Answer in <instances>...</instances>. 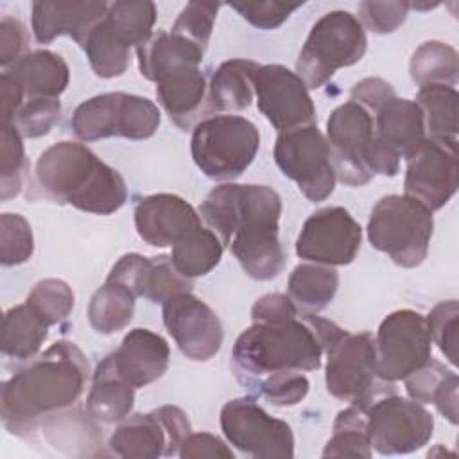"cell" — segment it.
Returning a JSON list of instances; mask_svg holds the SVG:
<instances>
[{
  "label": "cell",
  "mask_w": 459,
  "mask_h": 459,
  "mask_svg": "<svg viewBox=\"0 0 459 459\" xmlns=\"http://www.w3.org/2000/svg\"><path fill=\"white\" fill-rule=\"evenodd\" d=\"M199 215L247 276L265 281L281 273L285 251L278 238L281 197L276 190L228 181L208 192Z\"/></svg>",
  "instance_id": "6da1fadb"
},
{
  "label": "cell",
  "mask_w": 459,
  "mask_h": 459,
  "mask_svg": "<svg viewBox=\"0 0 459 459\" xmlns=\"http://www.w3.org/2000/svg\"><path fill=\"white\" fill-rule=\"evenodd\" d=\"M88 360L75 342L57 341L29 360L0 389V416L18 437H30L45 418L75 405L88 378Z\"/></svg>",
  "instance_id": "7a4b0ae2"
},
{
  "label": "cell",
  "mask_w": 459,
  "mask_h": 459,
  "mask_svg": "<svg viewBox=\"0 0 459 459\" xmlns=\"http://www.w3.org/2000/svg\"><path fill=\"white\" fill-rule=\"evenodd\" d=\"M36 181L47 197L95 215H109L127 201L118 170L99 160L84 143L57 142L36 161Z\"/></svg>",
  "instance_id": "3957f363"
},
{
  "label": "cell",
  "mask_w": 459,
  "mask_h": 459,
  "mask_svg": "<svg viewBox=\"0 0 459 459\" xmlns=\"http://www.w3.org/2000/svg\"><path fill=\"white\" fill-rule=\"evenodd\" d=\"M323 355L319 337L303 317L253 323L233 344V368L240 382L255 385L271 375L319 369Z\"/></svg>",
  "instance_id": "277c9868"
},
{
  "label": "cell",
  "mask_w": 459,
  "mask_h": 459,
  "mask_svg": "<svg viewBox=\"0 0 459 459\" xmlns=\"http://www.w3.org/2000/svg\"><path fill=\"white\" fill-rule=\"evenodd\" d=\"M368 240L400 267H418L429 253L434 217L409 195H385L369 213Z\"/></svg>",
  "instance_id": "5b68a950"
},
{
  "label": "cell",
  "mask_w": 459,
  "mask_h": 459,
  "mask_svg": "<svg viewBox=\"0 0 459 459\" xmlns=\"http://www.w3.org/2000/svg\"><path fill=\"white\" fill-rule=\"evenodd\" d=\"M368 38L359 18L348 11H330L310 29L296 61V74L308 90L328 82L339 68L360 61Z\"/></svg>",
  "instance_id": "8992f818"
},
{
  "label": "cell",
  "mask_w": 459,
  "mask_h": 459,
  "mask_svg": "<svg viewBox=\"0 0 459 459\" xmlns=\"http://www.w3.org/2000/svg\"><path fill=\"white\" fill-rule=\"evenodd\" d=\"M260 149L256 126L238 115H212L195 124L190 152L210 179L231 181L255 160Z\"/></svg>",
  "instance_id": "52a82bcc"
},
{
  "label": "cell",
  "mask_w": 459,
  "mask_h": 459,
  "mask_svg": "<svg viewBox=\"0 0 459 459\" xmlns=\"http://www.w3.org/2000/svg\"><path fill=\"white\" fill-rule=\"evenodd\" d=\"M366 403V430L371 448L382 455L411 454L432 436L434 418L423 403L402 398L391 382L362 398Z\"/></svg>",
  "instance_id": "ba28073f"
},
{
  "label": "cell",
  "mask_w": 459,
  "mask_h": 459,
  "mask_svg": "<svg viewBox=\"0 0 459 459\" xmlns=\"http://www.w3.org/2000/svg\"><path fill=\"white\" fill-rule=\"evenodd\" d=\"M161 122L158 106L147 97L109 91L81 102L72 115L74 134L82 142L109 136L151 138Z\"/></svg>",
  "instance_id": "9c48e42d"
},
{
  "label": "cell",
  "mask_w": 459,
  "mask_h": 459,
  "mask_svg": "<svg viewBox=\"0 0 459 459\" xmlns=\"http://www.w3.org/2000/svg\"><path fill=\"white\" fill-rule=\"evenodd\" d=\"M274 161L285 178L312 203L325 201L335 188V169L326 136L316 124L278 133Z\"/></svg>",
  "instance_id": "30bf717a"
},
{
  "label": "cell",
  "mask_w": 459,
  "mask_h": 459,
  "mask_svg": "<svg viewBox=\"0 0 459 459\" xmlns=\"http://www.w3.org/2000/svg\"><path fill=\"white\" fill-rule=\"evenodd\" d=\"M221 429L230 445L256 459H290L294 434L287 421L269 416L253 398H233L221 409Z\"/></svg>",
  "instance_id": "8fae6325"
},
{
  "label": "cell",
  "mask_w": 459,
  "mask_h": 459,
  "mask_svg": "<svg viewBox=\"0 0 459 459\" xmlns=\"http://www.w3.org/2000/svg\"><path fill=\"white\" fill-rule=\"evenodd\" d=\"M432 339L427 319L416 310L391 312L375 337L377 377L385 382L403 380L430 360Z\"/></svg>",
  "instance_id": "7c38bea8"
},
{
  "label": "cell",
  "mask_w": 459,
  "mask_h": 459,
  "mask_svg": "<svg viewBox=\"0 0 459 459\" xmlns=\"http://www.w3.org/2000/svg\"><path fill=\"white\" fill-rule=\"evenodd\" d=\"M326 140L335 176L344 185L362 186L373 179L366 154L375 140V120L366 108L353 100L337 106L326 120Z\"/></svg>",
  "instance_id": "4fadbf2b"
},
{
  "label": "cell",
  "mask_w": 459,
  "mask_h": 459,
  "mask_svg": "<svg viewBox=\"0 0 459 459\" xmlns=\"http://www.w3.org/2000/svg\"><path fill=\"white\" fill-rule=\"evenodd\" d=\"M325 355L326 391L337 400L351 403L387 384L377 377L375 337L369 332H346Z\"/></svg>",
  "instance_id": "5bb4252c"
},
{
  "label": "cell",
  "mask_w": 459,
  "mask_h": 459,
  "mask_svg": "<svg viewBox=\"0 0 459 459\" xmlns=\"http://www.w3.org/2000/svg\"><path fill=\"white\" fill-rule=\"evenodd\" d=\"M405 169V195L436 212L457 192V140L427 138L409 158Z\"/></svg>",
  "instance_id": "9a60e30c"
},
{
  "label": "cell",
  "mask_w": 459,
  "mask_h": 459,
  "mask_svg": "<svg viewBox=\"0 0 459 459\" xmlns=\"http://www.w3.org/2000/svg\"><path fill=\"white\" fill-rule=\"evenodd\" d=\"M362 240V228L342 206L314 212L301 226L296 255L323 265H348L355 260Z\"/></svg>",
  "instance_id": "2e32d148"
},
{
  "label": "cell",
  "mask_w": 459,
  "mask_h": 459,
  "mask_svg": "<svg viewBox=\"0 0 459 459\" xmlns=\"http://www.w3.org/2000/svg\"><path fill=\"white\" fill-rule=\"evenodd\" d=\"M255 99L262 115L285 133L316 124V106L301 77L283 65H260L255 75Z\"/></svg>",
  "instance_id": "e0dca14e"
},
{
  "label": "cell",
  "mask_w": 459,
  "mask_h": 459,
  "mask_svg": "<svg viewBox=\"0 0 459 459\" xmlns=\"http://www.w3.org/2000/svg\"><path fill=\"white\" fill-rule=\"evenodd\" d=\"M167 332L185 357L204 362L222 346L224 332L217 314L192 292H179L161 303Z\"/></svg>",
  "instance_id": "ac0fdd59"
},
{
  "label": "cell",
  "mask_w": 459,
  "mask_h": 459,
  "mask_svg": "<svg viewBox=\"0 0 459 459\" xmlns=\"http://www.w3.org/2000/svg\"><path fill=\"white\" fill-rule=\"evenodd\" d=\"M156 82V97L170 120L181 129H190L204 115L212 113L208 99V82L194 63H178L163 70Z\"/></svg>",
  "instance_id": "d6986e66"
},
{
  "label": "cell",
  "mask_w": 459,
  "mask_h": 459,
  "mask_svg": "<svg viewBox=\"0 0 459 459\" xmlns=\"http://www.w3.org/2000/svg\"><path fill=\"white\" fill-rule=\"evenodd\" d=\"M201 215L174 194H152L134 208V226L143 242L154 247L174 246L190 230L201 226Z\"/></svg>",
  "instance_id": "ffe728a7"
},
{
  "label": "cell",
  "mask_w": 459,
  "mask_h": 459,
  "mask_svg": "<svg viewBox=\"0 0 459 459\" xmlns=\"http://www.w3.org/2000/svg\"><path fill=\"white\" fill-rule=\"evenodd\" d=\"M111 357L118 375L138 389L163 377L169 368L170 350L160 333L149 328H133Z\"/></svg>",
  "instance_id": "44dd1931"
},
{
  "label": "cell",
  "mask_w": 459,
  "mask_h": 459,
  "mask_svg": "<svg viewBox=\"0 0 459 459\" xmlns=\"http://www.w3.org/2000/svg\"><path fill=\"white\" fill-rule=\"evenodd\" d=\"M109 2H34L32 32L38 43H50L68 34L77 45L106 14Z\"/></svg>",
  "instance_id": "7402d4cb"
},
{
  "label": "cell",
  "mask_w": 459,
  "mask_h": 459,
  "mask_svg": "<svg viewBox=\"0 0 459 459\" xmlns=\"http://www.w3.org/2000/svg\"><path fill=\"white\" fill-rule=\"evenodd\" d=\"M375 136L400 160H409L427 140L420 106L409 99L387 100L375 113Z\"/></svg>",
  "instance_id": "603a6c76"
},
{
  "label": "cell",
  "mask_w": 459,
  "mask_h": 459,
  "mask_svg": "<svg viewBox=\"0 0 459 459\" xmlns=\"http://www.w3.org/2000/svg\"><path fill=\"white\" fill-rule=\"evenodd\" d=\"M5 72L22 86L25 100L59 99L70 82L66 61L50 50L29 52Z\"/></svg>",
  "instance_id": "cb8c5ba5"
},
{
  "label": "cell",
  "mask_w": 459,
  "mask_h": 459,
  "mask_svg": "<svg viewBox=\"0 0 459 459\" xmlns=\"http://www.w3.org/2000/svg\"><path fill=\"white\" fill-rule=\"evenodd\" d=\"M111 452L124 459H156L170 455L167 430L158 414H131L122 420L108 441Z\"/></svg>",
  "instance_id": "d4e9b609"
},
{
  "label": "cell",
  "mask_w": 459,
  "mask_h": 459,
  "mask_svg": "<svg viewBox=\"0 0 459 459\" xmlns=\"http://www.w3.org/2000/svg\"><path fill=\"white\" fill-rule=\"evenodd\" d=\"M133 403L134 387L118 375L109 353L99 362L93 373L91 389L86 398V412L95 421L117 423L129 416Z\"/></svg>",
  "instance_id": "484cf974"
},
{
  "label": "cell",
  "mask_w": 459,
  "mask_h": 459,
  "mask_svg": "<svg viewBox=\"0 0 459 459\" xmlns=\"http://www.w3.org/2000/svg\"><path fill=\"white\" fill-rule=\"evenodd\" d=\"M258 63L251 59H230L217 66L208 84L212 111H242L255 99V75Z\"/></svg>",
  "instance_id": "4316f807"
},
{
  "label": "cell",
  "mask_w": 459,
  "mask_h": 459,
  "mask_svg": "<svg viewBox=\"0 0 459 459\" xmlns=\"http://www.w3.org/2000/svg\"><path fill=\"white\" fill-rule=\"evenodd\" d=\"M339 287V274L333 267L323 264H299L289 276V298L298 314L312 316L330 305Z\"/></svg>",
  "instance_id": "83f0119b"
},
{
  "label": "cell",
  "mask_w": 459,
  "mask_h": 459,
  "mask_svg": "<svg viewBox=\"0 0 459 459\" xmlns=\"http://www.w3.org/2000/svg\"><path fill=\"white\" fill-rule=\"evenodd\" d=\"M48 328L27 303L9 308L2 319V353L16 360L34 359L48 335Z\"/></svg>",
  "instance_id": "f1b7e54d"
},
{
  "label": "cell",
  "mask_w": 459,
  "mask_h": 459,
  "mask_svg": "<svg viewBox=\"0 0 459 459\" xmlns=\"http://www.w3.org/2000/svg\"><path fill=\"white\" fill-rule=\"evenodd\" d=\"M203 54L204 50L190 39L167 30L152 32V36L136 48L140 74L149 81H154L163 70L178 63L201 65Z\"/></svg>",
  "instance_id": "f546056e"
},
{
  "label": "cell",
  "mask_w": 459,
  "mask_h": 459,
  "mask_svg": "<svg viewBox=\"0 0 459 459\" xmlns=\"http://www.w3.org/2000/svg\"><path fill=\"white\" fill-rule=\"evenodd\" d=\"M90 61L95 75L111 79L122 75L129 66L131 47L120 38V34L102 16L84 36L79 45Z\"/></svg>",
  "instance_id": "4dcf8cb0"
},
{
  "label": "cell",
  "mask_w": 459,
  "mask_h": 459,
  "mask_svg": "<svg viewBox=\"0 0 459 459\" xmlns=\"http://www.w3.org/2000/svg\"><path fill=\"white\" fill-rule=\"evenodd\" d=\"M222 251L224 246L219 237L201 224L172 246L170 258L183 276L194 280L215 269L222 258Z\"/></svg>",
  "instance_id": "1f68e13d"
},
{
  "label": "cell",
  "mask_w": 459,
  "mask_h": 459,
  "mask_svg": "<svg viewBox=\"0 0 459 459\" xmlns=\"http://www.w3.org/2000/svg\"><path fill=\"white\" fill-rule=\"evenodd\" d=\"M136 296L124 285L106 280L91 296L88 321L99 333L109 335L126 328L134 314Z\"/></svg>",
  "instance_id": "d6a6232c"
},
{
  "label": "cell",
  "mask_w": 459,
  "mask_h": 459,
  "mask_svg": "<svg viewBox=\"0 0 459 459\" xmlns=\"http://www.w3.org/2000/svg\"><path fill=\"white\" fill-rule=\"evenodd\" d=\"M371 445L366 430V403L351 402L333 421V434L325 445L323 457H371Z\"/></svg>",
  "instance_id": "836d02e7"
},
{
  "label": "cell",
  "mask_w": 459,
  "mask_h": 459,
  "mask_svg": "<svg viewBox=\"0 0 459 459\" xmlns=\"http://www.w3.org/2000/svg\"><path fill=\"white\" fill-rule=\"evenodd\" d=\"M409 72L420 88L429 84L455 86L459 56L454 47L443 41H425L412 52Z\"/></svg>",
  "instance_id": "e575fe53"
},
{
  "label": "cell",
  "mask_w": 459,
  "mask_h": 459,
  "mask_svg": "<svg viewBox=\"0 0 459 459\" xmlns=\"http://www.w3.org/2000/svg\"><path fill=\"white\" fill-rule=\"evenodd\" d=\"M457 90L446 84H429L418 90L416 104L423 113L427 138H455Z\"/></svg>",
  "instance_id": "d590c367"
},
{
  "label": "cell",
  "mask_w": 459,
  "mask_h": 459,
  "mask_svg": "<svg viewBox=\"0 0 459 459\" xmlns=\"http://www.w3.org/2000/svg\"><path fill=\"white\" fill-rule=\"evenodd\" d=\"M106 20L129 47H140L152 36L156 5L152 2H109Z\"/></svg>",
  "instance_id": "8d00e7d4"
},
{
  "label": "cell",
  "mask_w": 459,
  "mask_h": 459,
  "mask_svg": "<svg viewBox=\"0 0 459 459\" xmlns=\"http://www.w3.org/2000/svg\"><path fill=\"white\" fill-rule=\"evenodd\" d=\"M74 290L72 287L57 278L39 280L29 292L25 303L48 325H57L65 321L74 308Z\"/></svg>",
  "instance_id": "74e56055"
},
{
  "label": "cell",
  "mask_w": 459,
  "mask_h": 459,
  "mask_svg": "<svg viewBox=\"0 0 459 459\" xmlns=\"http://www.w3.org/2000/svg\"><path fill=\"white\" fill-rule=\"evenodd\" d=\"M27 161L23 136L11 124H2V158H0V197L7 201L20 194Z\"/></svg>",
  "instance_id": "f35d334b"
},
{
  "label": "cell",
  "mask_w": 459,
  "mask_h": 459,
  "mask_svg": "<svg viewBox=\"0 0 459 459\" xmlns=\"http://www.w3.org/2000/svg\"><path fill=\"white\" fill-rule=\"evenodd\" d=\"M34 253L30 224L20 213L0 215V262L5 267L27 262Z\"/></svg>",
  "instance_id": "ab89813d"
},
{
  "label": "cell",
  "mask_w": 459,
  "mask_h": 459,
  "mask_svg": "<svg viewBox=\"0 0 459 459\" xmlns=\"http://www.w3.org/2000/svg\"><path fill=\"white\" fill-rule=\"evenodd\" d=\"M194 287L192 280L183 276L172 258L167 255L151 256V265L143 287V298L151 299L152 303H163L170 296L179 292H190Z\"/></svg>",
  "instance_id": "60d3db41"
},
{
  "label": "cell",
  "mask_w": 459,
  "mask_h": 459,
  "mask_svg": "<svg viewBox=\"0 0 459 459\" xmlns=\"http://www.w3.org/2000/svg\"><path fill=\"white\" fill-rule=\"evenodd\" d=\"M219 9L221 4L217 2H188L176 18L170 32L190 39L204 50L208 47Z\"/></svg>",
  "instance_id": "b9f144b4"
},
{
  "label": "cell",
  "mask_w": 459,
  "mask_h": 459,
  "mask_svg": "<svg viewBox=\"0 0 459 459\" xmlns=\"http://www.w3.org/2000/svg\"><path fill=\"white\" fill-rule=\"evenodd\" d=\"M61 120L59 99H30L14 115V126L23 138H39Z\"/></svg>",
  "instance_id": "7bdbcfd3"
},
{
  "label": "cell",
  "mask_w": 459,
  "mask_h": 459,
  "mask_svg": "<svg viewBox=\"0 0 459 459\" xmlns=\"http://www.w3.org/2000/svg\"><path fill=\"white\" fill-rule=\"evenodd\" d=\"M425 319H427L432 342L437 344V348L448 359V362L455 366L457 364V321H459L457 301L455 299L439 301Z\"/></svg>",
  "instance_id": "ee69618b"
},
{
  "label": "cell",
  "mask_w": 459,
  "mask_h": 459,
  "mask_svg": "<svg viewBox=\"0 0 459 459\" xmlns=\"http://www.w3.org/2000/svg\"><path fill=\"white\" fill-rule=\"evenodd\" d=\"M253 387H256L273 405L287 407L299 403L307 396L310 382L301 373H280L258 380Z\"/></svg>",
  "instance_id": "f6af8a7d"
},
{
  "label": "cell",
  "mask_w": 459,
  "mask_h": 459,
  "mask_svg": "<svg viewBox=\"0 0 459 459\" xmlns=\"http://www.w3.org/2000/svg\"><path fill=\"white\" fill-rule=\"evenodd\" d=\"M407 2H360L359 22L375 34L394 32L407 18Z\"/></svg>",
  "instance_id": "bcb514c9"
},
{
  "label": "cell",
  "mask_w": 459,
  "mask_h": 459,
  "mask_svg": "<svg viewBox=\"0 0 459 459\" xmlns=\"http://www.w3.org/2000/svg\"><path fill=\"white\" fill-rule=\"evenodd\" d=\"M242 18L262 30H273L280 27L301 4L283 2H231L230 4Z\"/></svg>",
  "instance_id": "7dc6e473"
},
{
  "label": "cell",
  "mask_w": 459,
  "mask_h": 459,
  "mask_svg": "<svg viewBox=\"0 0 459 459\" xmlns=\"http://www.w3.org/2000/svg\"><path fill=\"white\" fill-rule=\"evenodd\" d=\"M450 373V369H446L441 362L434 360L430 357V360L427 364H423L420 369H416L414 373H411L409 377H405V391L407 394L420 402V403H432L434 393L439 385V382Z\"/></svg>",
  "instance_id": "c3c4849f"
},
{
  "label": "cell",
  "mask_w": 459,
  "mask_h": 459,
  "mask_svg": "<svg viewBox=\"0 0 459 459\" xmlns=\"http://www.w3.org/2000/svg\"><path fill=\"white\" fill-rule=\"evenodd\" d=\"M151 258L142 256L138 253H129L124 255L109 271L106 280L117 281L124 287H127L136 298L143 296V287L149 273Z\"/></svg>",
  "instance_id": "681fc988"
},
{
  "label": "cell",
  "mask_w": 459,
  "mask_h": 459,
  "mask_svg": "<svg viewBox=\"0 0 459 459\" xmlns=\"http://www.w3.org/2000/svg\"><path fill=\"white\" fill-rule=\"evenodd\" d=\"M29 34L25 25L13 16H4L0 20V65L7 70L16 61H20L27 52Z\"/></svg>",
  "instance_id": "f907efd6"
},
{
  "label": "cell",
  "mask_w": 459,
  "mask_h": 459,
  "mask_svg": "<svg viewBox=\"0 0 459 459\" xmlns=\"http://www.w3.org/2000/svg\"><path fill=\"white\" fill-rule=\"evenodd\" d=\"M183 459H233L231 448L210 432H190L178 452Z\"/></svg>",
  "instance_id": "816d5d0a"
},
{
  "label": "cell",
  "mask_w": 459,
  "mask_h": 459,
  "mask_svg": "<svg viewBox=\"0 0 459 459\" xmlns=\"http://www.w3.org/2000/svg\"><path fill=\"white\" fill-rule=\"evenodd\" d=\"M294 317H298V308L294 307L287 294H264L251 307L253 323H280Z\"/></svg>",
  "instance_id": "f5cc1de1"
},
{
  "label": "cell",
  "mask_w": 459,
  "mask_h": 459,
  "mask_svg": "<svg viewBox=\"0 0 459 459\" xmlns=\"http://www.w3.org/2000/svg\"><path fill=\"white\" fill-rule=\"evenodd\" d=\"M350 97L353 102L360 104L366 108L369 113H377L387 100L396 97L394 88L391 82H387L382 77H366L359 82L350 91Z\"/></svg>",
  "instance_id": "db71d44e"
},
{
  "label": "cell",
  "mask_w": 459,
  "mask_h": 459,
  "mask_svg": "<svg viewBox=\"0 0 459 459\" xmlns=\"http://www.w3.org/2000/svg\"><path fill=\"white\" fill-rule=\"evenodd\" d=\"M154 412L158 414V418L161 420V423L167 430L169 443H170V455L178 454L181 443L192 432L186 414L176 405H161V407L154 409Z\"/></svg>",
  "instance_id": "11a10c76"
},
{
  "label": "cell",
  "mask_w": 459,
  "mask_h": 459,
  "mask_svg": "<svg viewBox=\"0 0 459 459\" xmlns=\"http://www.w3.org/2000/svg\"><path fill=\"white\" fill-rule=\"evenodd\" d=\"M457 387H459V378L454 371H450L437 385L432 403L436 405V409L439 411V414H443L452 425H457Z\"/></svg>",
  "instance_id": "9f6ffc18"
},
{
  "label": "cell",
  "mask_w": 459,
  "mask_h": 459,
  "mask_svg": "<svg viewBox=\"0 0 459 459\" xmlns=\"http://www.w3.org/2000/svg\"><path fill=\"white\" fill-rule=\"evenodd\" d=\"M0 90H2V124H13L14 115L25 102V95L22 86L9 72H2L0 75Z\"/></svg>",
  "instance_id": "6f0895ef"
}]
</instances>
